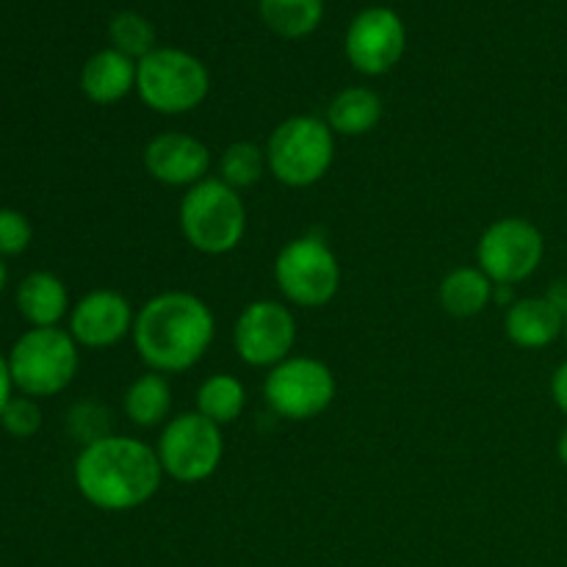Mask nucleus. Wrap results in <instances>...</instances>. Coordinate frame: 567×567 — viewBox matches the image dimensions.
Returning <instances> with one entry per match:
<instances>
[{"label":"nucleus","instance_id":"16","mask_svg":"<svg viewBox=\"0 0 567 567\" xmlns=\"http://www.w3.org/2000/svg\"><path fill=\"white\" fill-rule=\"evenodd\" d=\"M136 89V61L120 50H100L83 64L81 92L94 105L122 103Z\"/></svg>","mask_w":567,"mask_h":567},{"label":"nucleus","instance_id":"23","mask_svg":"<svg viewBox=\"0 0 567 567\" xmlns=\"http://www.w3.org/2000/svg\"><path fill=\"white\" fill-rule=\"evenodd\" d=\"M266 166V150L255 142H233L219 155V181L236 192L258 186Z\"/></svg>","mask_w":567,"mask_h":567},{"label":"nucleus","instance_id":"33","mask_svg":"<svg viewBox=\"0 0 567 567\" xmlns=\"http://www.w3.org/2000/svg\"><path fill=\"white\" fill-rule=\"evenodd\" d=\"M565 341H567V316H565Z\"/></svg>","mask_w":567,"mask_h":567},{"label":"nucleus","instance_id":"2","mask_svg":"<svg viewBox=\"0 0 567 567\" xmlns=\"http://www.w3.org/2000/svg\"><path fill=\"white\" fill-rule=\"evenodd\" d=\"M133 347L150 371L183 374L208 354L216 338L214 310L188 291H164L136 310Z\"/></svg>","mask_w":567,"mask_h":567},{"label":"nucleus","instance_id":"7","mask_svg":"<svg viewBox=\"0 0 567 567\" xmlns=\"http://www.w3.org/2000/svg\"><path fill=\"white\" fill-rule=\"evenodd\" d=\"M275 282L288 305L319 310L341 288V264L324 238L299 236L277 252Z\"/></svg>","mask_w":567,"mask_h":567},{"label":"nucleus","instance_id":"28","mask_svg":"<svg viewBox=\"0 0 567 567\" xmlns=\"http://www.w3.org/2000/svg\"><path fill=\"white\" fill-rule=\"evenodd\" d=\"M551 402L557 404L559 413L567 419V360L557 365V371L551 374Z\"/></svg>","mask_w":567,"mask_h":567},{"label":"nucleus","instance_id":"20","mask_svg":"<svg viewBox=\"0 0 567 567\" xmlns=\"http://www.w3.org/2000/svg\"><path fill=\"white\" fill-rule=\"evenodd\" d=\"M125 415L131 424L142 426V430H155L164 426L172 419V385L169 377L158 374V371H147V374L136 377L131 388L122 399Z\"/></svg>","mask_w":567,"mask_h":567},{"label":"nucleus","instance_id":"13","mask_svg":"<svg viewBox=\"0 0 567 567\" xmlns=\"http://www.w3.org/2000/svg\"><path fill=\"white\" fill-rule=\"evenodd\" d=\"M66 319H70L66 332L75 338L78 347L111 349L133 332L136 310L127 302L125 293L114 288H97L78 299Z\"/></svg>","mask_w":567,"mask_h":567},{"label":"nucleus","instance_id":"15","mask_svg":"<svg viewBox=\"0 0 567 567\" xmlns=\"http://www.w3.org/2000/svg\"><path fill=\"white\" fill-rule=\"evenodd\" d=\"M504 336L526 352L546 349L565 336V313L548 297L515 299L504 313Z\"/></svg>","mask_w":567,"mask_h":567},{"label":"nucleus","instance_id":"8","mask_svg":"<svg viewBox=\"0 0 567 567\" xmlns=\"http://www.w3.org/2000/svg\"><path fill=\"white\" fill-rule=\"evenodd\" d=\"M155 454H158L164 476L181 485H197L219 471L221 457H225V435H221V426L199 415L197 410L181 413L164 424L155 443Z\"/></svg>","mask_w":567,"mask_h":567},{"label":"nucleus","instance_id":"14","mask_svg":"<svg viewBox=\"0 0 567 567\" xmlns=\"http://www.w3.org/2000/svg\"><path fill=\"white\" fill-rule=\"evenodd\" d=\"M144 169L153 181L172 188H192L208 181L210 150L192 133L166 131L147 142L142 153Z\"/></svg>","mask_w":567,"mask_h":567},{"label":"nucleus","instance_id":"10","mask_svg":"<svg viewBox=\"0 0 567 567\" xmlns=\"http://www.w3.org/2000/svg\"><path fill=\"white\" fill-rule=\"evenodd\" d=\"M336 374L316 358H288L269 369L264 399L271 413L286 421L319 419L336 399Z\"/></svg>","mask_w":567,"mask_h":567},{"label":"nucleus","instance_id":"5","mask_svg":"<svg viewBox=\"0 0 567 567\" xmlns=\"http://www.w3.org/2000/svg\"><path fill=\"white\" fill-rule=\"evenodd\" d=\"M266 166L288 188H310L324 181L336 161V133L313 114L288 116L266 142Z\"/></svg>","mask_w":567,"mask_h":567},{"label":"nucleus","instance_id":"1","mask_svg":"<svg viewBox=\"0 0 567 567\" xmlns=\"http://www.w3.org/2000/svg\"><path fill=\"white\" fill-rule=\"evenodd\" d=\"M72 480L83 502L94 509L131 513L153 502L164 482V468L150 443L111 432L81 446Z\"/></svg>","mask_w":567,"mask_h":567},{"label":"nucleus","instance_id":"3","mask_svg":"<svg viewBox=\"0 0 567 567\" xmlns=\"http://www.w3.org/2000/svg\"><path fill=\"white\" fill-rule=\"evenodd\" d=\"M177 219L188 247L208 258L230 255L247 236V205L241 192L221 183L219 177H208L188 188L181 199Z\"/></svg>","mask_w":567,"mask_h":567},{"label":"nucleus","instance_id":"24","mask_svg":"<svg viewBox=\"0 0 567 567\" xmlns=\"http://www.w3.org/2000/svg\"><path fill=\"white\" fill-rule=\"evenodd\" d=\"M109 37L114 42V50H120L122 55L133 61H142L144 55L155 50L153 25L142 14H136V11H120L111 20Z\"/></svg>","mask_w":567,"mask_h":567},{"label":"nucleus","instance_id":"17","mask_svg":"<svg viewBox=\"0 0 567 567\" xmlns=\"http://www.w3.org/2000/svg\"><path fill=\"white\" fill-rule=\"evenodd\" d=\"M17 310L28 327H59L70 316V291L53 271H31L17 286Z\"/></svg>","mask_w":567,"mask_h":567},{"label":"nucleus","instance_id":"21","mask_svg":"<svg viewBox=\"0 0 567 567\" xmlns=\"http://www.w3.org/2000/svg\"><path fill=\"white\" fill-rule=\"evenodd\" d=\"M247 408V388L233 374H210L197 391V413L214 421L216 426H227L241 419Z\"/></svg>","mask_w":567,"mask_h":567},{"label":"nucleus","instance_id":"18","mask_svg":"<svg viewBox=\"0 0 567 567\" xmlns=\"http://www.w3.org/2000/svg\"><path fill=\"white\" fill-rule=\"evenodd\" d=\"M493 291L496 286L480 266H457L443 277L437 299H441V308L454 319H474L491 308Z\"/></svg>","mask_w":567,"mask_h":567},{"label":"nucleus","instance_id":"29","mask_svg":"<svg viewBox=\"0 0 567 567\" xmlns=\"http://www.w3.org/2000/svg\"><path fill=\"white\" fill-rule=\"evenodd\" d=\"M14 399V380H11V371H9V358L0 352V415H3L6 404Z\"/></svg>","mask_w":567,"mask_h":567},{"label":"nucleus","instance_id":"4","mask_svg":"<svg viewBox=\"0 0 567 567\" xmlns=\"http://www.w3.org/2000/svg\"><path fill=\"white\" fill-rule=\"evenodd\" d=\"M75 338L61 327H31L9 349V371L14 391L31 399H50L64 393L81 369Z\"/></svg>","mask_w":567,"mask_h":567},{"label":"nucleus","instance_id":"22","mask_svg":"<svg viewBox=\"0 0 567 567\" xmlns=\"http://www.w3.org/2000/svg\"><path fill=\"white\" fill-rule=\"evenodd\" d=\"M266 25L282 39H302L319 28L324 0H258Z\"/></svg>","mask_w":567,"mask_h":567},{"label":"nucleus","instance_id":"31","mask_svg":"<svg viewBox=\"0 0 567 567\" xmlns=\"http://www.w3.org/2000/svg\"><path fill=\"white\" fill-rule=\"evenodd\" d=\"M557 457H559V463H563L567 468V426H565V432L559 435V441H557Z\"/></svg>","mask_w":567,"mask_h":567},{"label":"nucleus","instance_id":"12","mask_svg":"<svg viewBox=\"0 0 567 567\" xmlns=\"http://www.w3.org/2000/svg\"><path fill=\"white\" fill-rule=\"evenodd\" d=\"M408 31L396 11L385 6L360 11L347 31V59L363 75H385L402 61Z\"/></svg>","mask_w":567,"mask_h":567},{"label":"nucleus","instance_id":"30","mask_svg":"<svg viewBox=\"0 0 567 567\" xmlns=\"http://www.w3.org/2000/svg\"><path fill=\"white\" fill-rule=\"evenodd\" d=\"M546 297L551 299V302L557 305V308L563 310V313L567 316V282H554L551 291H548Z\"/></svg>","mask_w":567,"mask_h":567},{"label":"nucleus","instance_id":"11","mask_svg":"<svg viewBox=\"0 0 567 567\" xmlns=\"http://www.w3.org/2000/svg\"><path fill=\"white\" fill-rule=\"evenodd\" d=\"M297 343V319L277 299H255L233 324V349L249 369H275L291 358Z\"/></svg>","mask_w":567,"mask_h":567},{"label":"nucleus","instance_id":"9","mask_svg":"<svg viewBox=\"0 0 567 567\" xmlns=\"http://www.w3.org/2000/svg\"><path fill=\"white\" fill-rule=\"evenodd\" d=\"M546 258V238L540 227L520 216H507L487 227L476 241V266L493 286H518L540 269Z\"/></svg>","mask_w":567,"mask_h":567},{"label":"nucleus","instance_id":"19","mask_svg":"<svg viewBox=\"0 0 567 567\" xmlns=\"http://www.w3.org/2000/svg\"><path fill=\"white\" fill-rule=\"evenodd\" d=\"M324 120L336 136H365L382 120L380 94L365 86H347L332 97Z\"/></svg>","mask_w":567,"mask_h":567},{"label":"nucleus","instance_id":"25","mask_svg":"<svg viewBox=\"0 0 567 567\" xmlns=\"http://www.w3.org/2000/svg\"><path fill=\"white\" fill-rule=\"evenodd\" d=\"M0 426L3 432H9L17 441H28V437L37 435L42 430V410H39V402L31 396H14L9 404H6L3 415H0Z\"/></svg>","mask_w":567,"mask_h":567},{"label":"nucleus","instance_id":"27","mask_svg":"<svg viewBox=\"0 0 567 567\" xmlns=\"http://www.w3.org/2000/svg\"><path fill=\"white\" fill-rule=\"evenodd\" d=\"M70 432L86 446V443L111 435V415L94 402L78 404L70 413Z\"/></svg>","mask_w":567,"mask_h":567},{"label":"nucleus","instance_id":"32","mask_svg":"<svg viewBox=\"0 0 567 567\" xmlns=\"http://www.w3.org/2000/svg\"><path fill=\"white\" fill-rule=\"evenodd\" d=\"M6 286H9V266H6V260L0 258V293L6 291Z\"/></svg>","mask_w":567,"mask_h":567},{"label":"nucleus","instance_id":"6","mask_svg":"<svg viewBox=\"0 0 567 567\" xmlns=\"http://www.w3.org/2000/svg\"><path fill=\"white\" fill-rule=\"evenodd\" d=\"M208 92V66L186 50L155 48L136 61V94L155 114H192L205 103Z\"/></svg>","mask_w":567,"mask_h":567},{"label":"nucleus","instance_id":"26","mask_svg":"<svg viewBox=\"0 0 567 567\" xmlns=\"http://www.w3.org/2000/svg\"><path fill=\"white\" fill-rule=\"evenodd\" d=\"M33 241V227L22 210L0 208V258H17Z\"/></svg>","mask_w":567,"mask_h":567}]
</instances>
